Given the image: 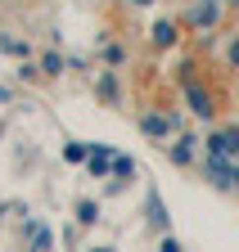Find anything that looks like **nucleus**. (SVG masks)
I'll use <instances>...</instances> for the list:
<instances>
[{"mask_svg": "<svg viewBox=\"0 0 239 252\" xmlns=\"http://www.w3.org/2000/svg\"><path fill=\"white\" fill-rule=\"evenodd\" d=\"M207 158H239V131L207 135Z\"/></svg>", "mask_w": 239, "mask_h": 252, "instance_id": "f257e3e1", "label": "nucleus"}, {"mask_svg": "<svg viewBox=\"0 0 239 252\" xmlns=\"http://www.w3.org/2000/svg\"><path fill=\"white\" fill-rule=\"evenodd\" d=\"M140 126H144L149 135H171V122H167V117H158V113H144V117H140Z\"/></svg>", "mask_w": 239, "mask_h": 252, "instance_id": "f03ea898", "label": "nucleus"}, {"mask_svg": "<svg viewBox=\"0 0 239 252\" xmlns=\"http://www.w3.org/2000/svg\"><path fill=\"white\" fill-rule=\"evenodd\" d=\"M190 104H194V113H199V117H212V99H207L199 86H190Z\"/></svg>", "mask_w": 239, "mask_h": 252, "instance_id": "7ed1b4c3", "label": "nucleus"}, {"mask_svg": "<svg viewBox=\"0 0 239 252\" xmlns=\"http://www.w3.org/2000/svg\"><path fill=\"white\" fill-rule=\"evenodd\" d=\"M176 41V23H158L154 27V45H171Z\"/></svg>", "mask_w": 239, "mask_h": 252, "instance_id": "20e7f679", "label": "nucleus"}, {"mask_svg": "<svg viewBox=\"0 0 239 252\" xmlns=\"http://www.w3.org/2000/svg\"><path fill=\"white\" fill-rule=\"evenodd\" d=\"M194 158V140H181V144H171V162H190Z\"/></svg>", "mask_w": 239, "mask_h": 252, "instance_id": "39448f33", "label": "nucleus"}, {"mask_svg": "<svg viewBox=\"0 0 239 252\" xmlns=\"http://www.w3.org/2000/svg\"><path fill=\"white\" fill-rule=\"evenodd\" d=\"M64 158H68V162H81L86 149H81V144H68V149H64Z\"/></svg>", "mask_w": 239, "mask_h": 252, "instance_id": "423d86ee", "label": "nucleus"}, {"mask_svg": "<svg viewBox=\"0 0 239 252\" xmlns=\"http://www.w3.org/2000/svg\"><path fill=\"white\" fill-rule=\"evenodd\" d=\"M163 252H181V243H176V239H167V243H163Z\"/></svg>", "mask_w": 239, "mask_h": 252, "instance_id": "0eeeda50", "label": "nucleus"}, {"mask_svg": "<svg viewBox=\"0 0 239 252\" xmlns=\"http://www.w3.org/2000/svg\"><path fill=\"white\" fill-rule=\"evenodd\" d=\"M230 63H235V68H239V41L230 45Z\"/></svg>", "mask_w": 239, "mask_h": 252, "instance_id": "6e6552de", "label": "nucleus"}, {"mask_svg": "<svg viewBox=\"0 0 239 252\" xmlns=\"http://www.w3.org/2000/svg\"><path fill=\"white\" fill-rule=\"evenodd\" d=\"M136 5H154V0H136Z\"/></svg>", "mask_w": 239, "mask_h": 252, "instance_id": "1a4fd4ad", "label": "nucleus"}]
</instances>
